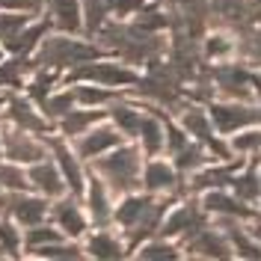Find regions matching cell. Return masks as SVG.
Wrapping results in <instances>:
<instances>
[{
	"label": "cell",
	"mask_w": 261,
	"mask_h": 261,
	"mask_svg": "<svg viewBox=\"0 0 261 261\" xmlns=\"http://www.w3.org/2000/svg\"><path fill=\"white\" fill-rule=\"evenodd\" d=\"M231 50H234V42L228 39L226 33H211L208 39H205V48H202V54H205V60H226V57H231Z\"/></svg>",
	"instance_id": "36"
},
{
	"label": "cell",
	"mask_w": 261,
	"mask_h": 261,
	"mask_svg": "<svg viewBox=\"0 0 261 261\" xmlns=\"http://www.w3.org/2000/svg\"><path fill=\"white\" fill-rule=\"evenodd\" d=\"M30 252H33V255H39V258H81V255H83L77 246L60 244V241H54V244H42V246H33Z\"/></svg>",
	"instance_id": "37"
},
{
	"label": "cell",
	"mask_w": 261,
	"mask_h": 261,
	"mask_svg": "<svg viewBox=\"0 0 261 261\" xmlns=\"http://www.w3.org/2000/svg\"><path fill=\"white\" fill-rule=\"evenodd\" d=\"M208 161V154H205V148H199V146H187L178 148L175 151V166H178L181 172H190V169H199L202 163Z\"/></svg>",
	"instance_id": "38"
},
{
	"label": "cell",
	"mask_w": 261,
	"mask_h": 261,
	"mask_svg": "<svg viewBox=\"0 0 261 261\" xmlns=\"http://www.w3.org/2000/svg\"><path fill=\"white\" fill-rule=\"evenodd\" d=\"M113 125L119 128L122 137H137V130H140V122H143V113L137 110V107H130V104H122V101H116L113 98Z\"/></svg>",
	"instance_id": "26"
},
{
	"label": "cell",
	"mask_w": 261,
	"mask_h": 261,
	"mask_svg": "<svg viewBox=\"0 0 261 261\" xmlns=\"http://www.w3.org/2000/svg\"><path fill=\"white\" fill-rule=\"evenodd\" d=\"M89 211H92V220H95L98 226H107V220H110V205H107V187H104V181L98 178V175H89Z\"/></svg>",
	"instance_id": "25"
},
{
	"label": "cell",
	"mask_w": 261,
	"mask_h": 261,
	"mask_svg": "<svg viewBox=\"0 0 261 261\" xmlns=\"http://www.w3.org/2000/svg\"><path fill=\"white\" fill-rule=\"evenodd\" d=\"M231 148L234 151H241V154H255L258 151V130H246V134H238L234 140H231Z\"/></svg>",
	"instance_id": "44"
},
{
	"label": "cell",
	"mask_w": 261,
	"mask_h": 261,
	"mask_svg": "<svg viewBox=\"0 0 261 261\" xmlns=\"http://www.w3.org/2000/svg\"><path fill=\"white\" fill-rule=\"evenodd\" d=\"M122 143V134L116 125H98V128H89L81 134V140H77V154H81L83 161H92L98 154H104V151H110Z\"/></svg>",
	"instance_id": "9"
},
{
	"label": "cell",
	"mask_w": 261,
	"mask_h": 261,
	"mask_svg": "<svg viewBox=\"0 0 261 261\" xmlns=\"http://www.w3.org/2000/svg\"><path fill=\"white\" fill-rule=\"evenodd\" d=\"M205 226V214L202 208L196 205V202H184L178 211H172L166 220H161V238H178V234H187V238H193L199 228Z\"/></svg>",
	"instance_id": "8"
},
{
	"label": "cell",
	"mask_w": 261,
	"mask_h": 261,
	"mask_svg": "<svg viewBox=\"0 0 261 261\" xmlns=\"http://www.w3.org/2000/svg\"><path fill=\"white\" fill-rule=\"evenodd\" d=\"M6 211L15 217L21 226H36V223H42L45 220V214H48V205L42 202V199H36V196H27L21 193V190H12V196L6 199Z\"/></svg>",
	"instance_id": "10"
},
{
	"label": "cell",
	"mask_w": 261,
	"mask_h": 261,
	"mask_svg": "<svg viewBox=\"0 0 261 261\" xmlns=\"http://www.w3.org/2000/svg\"><path fill=\"white\" fill-rule=\"evenodd\" d=\"M146 6V0H110V15L116 18H125V15H134Z\"/></svg>",
	"instance_id": "45"
},
{
	"label": "cell",
	"mask_w": 261,
	"mask_h": 261,
	"mask_svg": "<svg viewBox=\"0 0 261 261\" xmlns=\"http://www.w3.org/2000/svg\"><path fill=\"white\" fill-rule=\"evenodd\" d=\"M137 137L143 140V151H146L148 158H154V154L163 148V122H161V116H154V113L143 116Z\"/></svg>",
	"instance_id": "23"
},
{
	"label": "cell",
	"mask_w": 261,
	"mask_h": 261,
	"mask_svg": "<svg viewBox=\"0 0 261 261\" xmlns=\"http://www.w3.org/2000/svg\"><path fill=\"white\" fill-rule=\"evenodd\" d=\"M137 71L128 68L122 63H98V60H89V63H81L71 68L68 81L74 83H98V86H134L137 83Z\"/></svg>",
	"instance_id": "3"
},
{
	"label": "cell",
	"mask_w": 261,
	"mask_h": 261,
	"mask_svg": "<svg viewBox=\"0 0 261 261\" xmlns=\"http://www.w3.org/2000/svg\"><path fill=\"white\" fill-rule=\"evenodd\" d=\"M3 104H6V98H0V110H3Z\"/></svg>",
	"instance_id": "47"
},
{
	"label": "cell",
	"mask_w": 261,
	"mask_h": 261,
	"mask_svg": "<svg viewBox=\"0 0 261 261\" xmlns=\"http://www.w3.org/2000/svg\"><path fill=\"white\" fill-rule=\"evenodd\" d=\"M211 113V125L220 134H234V130L241 128H255L258 125V110L255 107H244V104H217L214 101L211 107H208Z\"/></svg>",
	"instance_id": "5"
},
{
	"label": "cell",
	"mask_w": 261,
	"mask_h": 261,
	"mask_svg": "<svg viewBox=\"0 0 261 261\" xmlns=\"http://www.w3.org/2000/svg\"><path fill=\"white\" fill-rule=\"evenodd\" d=\"M181 128H184V134H193L196 140L202 143V146H208V151L211 154H217V161H228V146L226 143H220L217 137H214V128H211V119H208V113L205 110H199V107H181Z\"/></svg>",
	"instance_id": "4"
},
{
	"label": "cell",
	"mask_w": 261,
	"mask_h": 261,
	"mask_svg": "<svg viewBox=\"0 0 261 261\" xmlns=\"http://www.w3.org/2000/svg\"><path fill=\"white\" fill-rule=\"evenodd\" d=\"M214 83L223 95L234 98V101H244V98L252 95V86H255V74L246 71L244 65L238 63H223L220 68H214Z\"/></svg>",
	"instance_id": "6"
},
{
	"label": "cell",
	"mask_w": 261,
	"mask_h": 261,
	"mask_svg": "<svg viewBox=\"0 0 261 261\" xmlns=\"http://www.w3.org/2000/svg\"><path fill=\"white\" fill-rule=\"evenodd\" d=\"M71 95H74V101L83 104V107H98V104H107V101L119 98L110 86H98V83H77V86L71 89Z\"/></svg>",
	"instance_id": "28"
},
{
	"label": "cell",
	"mask_w": 261,
	"mask_h": 261,
	"mask_svg": "<svg viewBox=\"0 0 261 261\" xmlns=\"http://www.w3.org/2000/svg\"><path fill=\"white\" fill-rule=\"evenodd\" d=\"M148 205H151V196H125L122 205L116 208V223H119L122 228H130L137 220H140V214L146 211Z\"/></svg>",
	"instance_id": "29"
},
{
	"label": "cell",
	"mask_w": 261,
	"mask_h": 261,
	"mask_svg": "<svg viewBox=\"0 0 261 261\" xmlns=\"http://www.w3.org/2000/svg\"><path fill=\"white\" fill-rule=\"evenodd\" d=\"M0 63H3V50H0Z\"/></svg>",
	"instance_id": "49"
},
{
	"label": "cell",
	"mask_w": 261,
	"mask_h": 261,
	"mask_svg": "<svg viewBox=\"0 0 261 261\" xmlns=\"http://www.w3.org/2000/svg\"><path fill=\"white\" fill-rule=\"evenodd\" d=\"M50 30V21H36V24H24L15 36H9L6 42H3V48L9 50V54H15V57H27L33 50L39 48V42L45 39V33Z\"/></svg>",
	"instance_id": "13"
},
{
	"label": "cell",
	"mask_w": 261,
	"mask_h": 261,
	"mask_svg": "<svg viewBox=\"0 0 261 261\" xmlns=\"http://www.w3.org/2000/svg\"><path fill=\"white\" fill-rule=\"evenodd\" d=\"M231 184H234V193H238L241 202H249V205H255V202H258V163H255V154L249 158L246 172L234 175Z\"/></svg>",
	"instance_id": "24"
},
{
	"label": "cell",
	"mask_w": 261,
	"mask_h": 261,
	"mask_svg": "<svg viewBox=\"0 0 261 261\" xmlns=\"http://www.w3.org/2000/svg\"><path fill=\"white\" fill-rule=\"evenodd\" d=\"M0 158H3V146H0Z\"/></svg>",
	"instance_id": "50"
},
{
	"label": "cell",
	"mask_w": 261,
	"mask_h": 261,
	"mask_svg": "<svg viewBox=\"0 0 261 261\" xmlns=\"http://www.w3.org/2000/svg\"><path fill=\"white\" fill-rule=\"evenodd\" d=\"M134 27H137V30H146V33L166 30V27H169V15H163L161 9H154V6H143V9L137 12Z\"/></svg>",
	"instance_id": "34"
},
{
	"label": "cell",
	"mask_w": 261,
	"mask_h": 261,
	"mask_svg": "<svg viewBox=\"0 0 261 261\" xmlns=\"http://www.w3.org/2000/svg\"><path fill=\"white\" fill-rule=\"evenodd\" d=\"M140 258H146V261H169V258H178V249L169 244V238H166V241L143 244V249H140Z\"/></svg>",
	"instance_id": "39"
},
{
	"label": "cell",
	"mask_w": 261,
	"mask_h": 261,
	"mask_svg": "<svg viewBox=\"0 0 261 261\" xmlns=\"http://www.w3.org/2000/svg\"><path fill=\"white\" fill-rule=\"evenodd\" d=\"M169 202H172V199H151V205H148L146 211L140 214V220H137V223L128 228L130 249H134V246H140V244L148 238V234H154V231H158V226H161V220H163V214H166V208H169Z\"/></svg>",
	"instance_id": "12"
},
{
	"label": "cell",
	"mask_w": 261,
	"mask_h": 261,
	"mask_svg": "<svg viewBox=\"0 0 261 261\" xmlns=\"http://www.w3.org/2000/svg\"><path fill=\"white\" fill-rule=\"evenodd\" d=\"M95 175L104 178V184L116 190V193H130L140 184V148L134 146H116L107 158L98 154L95 163Z\"/></svg>",
	"instance_id": "2"
},
{
	"label": "cell",
	"mask_w": 261,
	"mask_h": 261,
	"mask_svg": "<svg viewBox=\"0 0 261 261\" xmlns=\"http://www.w3.org/2000/svg\"><path fill=\"white\" fill-rule=\"evenodd\" d=\"M104 119V110H68L65 116H60V130L65 137H81L83 130H89L92 125H98Z\"/></svg>",
	"instance_id": "20"
},
{
	"label": "cell",
	"mask_w": 261,
	"mask_h": 261,
	"mask_svg": "<svg viewBox=\"0 0 261 261\" xmlns=\"http://www.w3.org/2000/svg\"><path fill=\"white\" fill-rule=\"evenodd\" d=\"M0 146L3 154L9 158V163H39L45 158V146L33 140V134L27 130H0Z\"/></svg>",
	"instance_id": "7"
},
{
	"label": "cell",
	"mask_w": 261,
	"mask_h": 261,
	"mask_svg": "<svg viewBox=\"0 0 261 261\" xmlns=\"http://www.w3.org/2000/svg\"><path fill=\"white\" fill-rule=\"evenodd\" d=\"M0 246H3V252L18 255V249H21V238H18V231H15L12 223H0Z\"/></svg>",
	"instance_id": "43"
},
{
	"label": "cell",
	"mask_w": 261,
	"mask_h": 261,
	"mask_svg": "<svg viewBox=\"0 0 261 261\" xmlns=\"http://www.w3.org/2000/svg\"><path fill=\"white\" fill-rule=\"evenodd\" d=\"M60 81V74H57V68H45V65H36V74H33L30 86H27V92L36 104H42L45 98L50 95V86Z\"/></svg>",
	"instance_id": "33"
},
{
	"label": "cell",
	"mask_w": 261,
	"mask_h": 261,
	"mask_svg": "<svg viewBox=\"0 0 261 261\" xmlns=\"http://www.w3.org/2000/svg\"><path fill=\"white\" fill-rule=\"evenodd\" d=\"M45 0H0L3 9H12V12H27V15H36L42 9Z\"/></svg>",
	"instance_id": "46"
},
{
	"label": "cell",
	"mask_w": 261,
	"mask_h": 261,
	"mask_svg": "<svg viewBox=\"0 0 261 261\" xmlns=\"http://www.w3.org/2000/svg\"><path fill=\"white\" fill-rule=\"evenodd\" d=\"M48 148L57 154V163H60V169H63L65 181H68V187H71V193L81 196L83 193V172H81V163H77V158H74V151L65 146L63 140H48Z\"/></svg>",
	"instance_id": "15"
},
{
	"label": "cell",
	"mask_w": 261,
	"mask_h": 261,
	"mask_svg": "<svg viewBox=\"0 0 261 261\" xmlns=\"http://www.w3.org/2000/svg\"><path fill=\"white\" fill-rule=\"evenodd\" d=\"M202 208L208 214H217V217H231V220H249V217H255L252 208H246L241 199H234V196H226L220 193V190H214L202 199Z\"/></svg>",
	"instance_id": "14"
},
{
	"label": "cell",
	"mask_w": 261,
	"mask_h": 261,
	"mask_svg": "<svg viewBox=\"0 0 261 261\" xmlns=\"http://www.w3.org/2000/svg\"><path fill=\"white\" fill-rule=\"evenodd\" d=\"M0 187H6V190H24L27 187V175L18 169L15 163H0Z\"/></svg>",
	"instance_id": "41"
},
{
	"label": "cell",
	"mask_w": 261,
	"mask_h": 261,
	"mask_svg": "<svg viewBox=\"0 0 261 261\" xmlns=\"http://www.w3.org/2000/svg\"><path fill=\"white\" fill-rule=\"evenodd\" d=\"M169 3H181V0H169Z\"/></svg>",
	"instance_id": "51"
},
{
	"label": "cell",
	"mask_w": 261,
	"mask_h": 261,
	"mask_svg": "<svg viewBox=\"0 0 261 261\" xmlns=\"http://www.w3.org/2000/svg\"><path fill=\"white\" fill-rule=\"evenodd\" d=\"M187 252H196V255H205V258H228L231 255V246L211 228H199L193 238H187Z\"/></svg>",
	"instance_id": "16"
},
{
	"label": "cell",
	"mask_w": 261,
	"mask_h": 261,
	"mask_svg": "<svg viewBox=\"0 0 261 261\" xmlns=\"http://www.w3.org/2000/svg\"><path fill=\"white\" fill-rule=\"evenodd\" d=\"M244 166V158H238V161L226 163V166H220V169H205V172H196L193 181H190V190H211V187H226L228 181L234 178V172Z\"/></svg>",
	"instance_id": "19"
},
{
	"label": "cell",
	"mask_w": 261,
	"mask_h": 261,
	"mask_svg": "<svg viewBox=\"0 0 261 261\" xmlns=\"http://www.w3.org/2000/svg\"><path fill=\"white\" fill-rule=\"evenodd\" d=\"M54 241H60V231H54V228H45V226H30L27 231V249L33 246H42V244H54Z\"/></svg>",
	"instance_id": "42"
},
{
	"label": "cell",
	"mask_w": 261,
	"mask_h": 261,
	"mask_svg": "<svg viewBox=\"0 0 261 261\" xmlns=\"http://www.w3.org/2000/svg\"><path fill=\"white\" fill-rule=\"evenodd\" d=\"M48 21H54L65 33H77L83 27L81 0H48Z\"/></svg>",
	"instance_id": "17"
},
{
	"label": "cell",
	"mask_w": 261,
	"mask_h": 261,
	"mask_svg": "<svg viewBox=\"0 0 261 261\" xmlns=\"http://www.w3.org/2000/svg\"><path fill=\"white\" fill-rule=\"evenodd\" d=\"M143 184L148 193H161V190H175L178 193V175L169 163L163 161H151L143 172Z\"/></svg>",
	"instance_id": "18"
},
{
	"label": "cell",
	"mask_w": 261,
	"mask_h": 261,
	"mask_svg": "<svg viewBox=\"0 0 261 261\" xmlns=\"http://www.w3.org/2000/svg\"><path fill=\"white\" fill-rule=\"evenodd\" d=\"M54 220H57V226L63 228L68 238H77L86 228V220H83V214L77 211V205L71 199H63V202L54 205Z\"/></svg>",
	"instance_id": "22"
},
{
	"label": "cell",
	"mask_w": 261,
	"mask_h": 261,
	"mask_svg": "<svg viewBox=\"0 0 261 261\" xmlns=\"http://www.w3.org/2000/svg\"><path fill=\"white\" fill-rule=\"evenodd\" d=\"M6 116L15 122V128L27 130V134H48V128H50L48 122L33 110L30 101H24V98H18V95L6 98Z\"/></svg>",
	"instance_id": "11"
},
{
	"label": "cell",
	"mask_w": 261,
	"mask_h": 261,
	"mask_svg": "<svg viewBox=\"0 0 261 261\" xmlns=\"http://www.w3.org/2000/svg\"><path fill=\"white\" fill-rule=\"evenodd\" d=\"M39 107H42V113L48 116V119H60V116H65L71 107H74V95H71V89L54 92V95H48Z\"/></svg>",
	"instance_id": "35"
},
{
	"label": "cell",
	"mask_w": 261,
	"mask_h": 261,
	"mask_svg": "<svg viewBox=\"0 0 261 261\" xmlns=\"http://www.w3.org/2000/svg\"><path fill=\"white\" fill-rule=\"evenodd\" d=\"M27 181H33L45 196H60L63 193V178L57 172V166L39 161V163H30V172H27Z\"/></svg>",
	"instance_id": "21"
},
{
	"label": "cell",
	"mask_w": 261,
	"mask_h": 261,
	"mask_svg": "<svg viewBox=\"0 0 261 261\" xmlns=\"http://www.w3.org/2000/svg\"><path fill=\"white\" fill-rule=\"evenodd\" d=\"M36 63H33L30 57H12V60H6V63H0V86H12L18 89L21 86V77L33 71Z\"/></svg>",
	"instance_id": "30"
},
{
	"label": "cell",
	"mask_w": 261,
	"mask_h": 261,
	"mask_svg": "<svg viewBox=\"0 0 261 261\" xmlns=\"http://www.w3.org/2000/svg\"><path fill=\"white\" fill-rule=\"evenodd\" d=\"M86 252H89L92 258H122V255H128L125 246L119 244L113 234H107V231L92 234V238L86 241Z\"/></svg>",
	"instance_id": "27"
},
{
	"label": "cell",
	"mask_w": 261,
	"mask_h": 261,
	"mask_svg": "<svg viewBox=\"0 0 261 261\" xmlns=\"http://www.w3.org/2000/svg\"><path fill=\"white\" fill-rule=\"evenodd\" d=\"M0 258H3V246H0Z\"/></svg>",
	"instance_id": "48"
},
{
	"label": "cell",
	"mask_w": 261,
	"mask_h": 261,
	"mask_svg": "<svg viewBox=\"0 0 261 261\" xmlns=\"http://www.w3.org/2000/svg\"><path fill=\"white\" fill-rule=\"evenodd\" d=\"M30 18L33 15H27V12H0V42L15 36L24 24H30Z\"/></svg>",
	"instance_id": "40"
},
{
	"label": "cell",
	"mask_w": 261,
	"mask_h": 261,
	"mask_svg": "<svg viewBox=\"0 0 261 261\" xmlns=\"http://www.w3.org/2000/svg\"><path fill=\"white\" fill-rule=\"evenodd\" d=\"M107 15H110V0H83V27L89 36H95L104 24H107Z\"/></svg>",
	"instance_id": "32"
},
{
	"label": "cell",
	"mask_w": 261,
	"mask_h": 261,
	"mask_svg": "<svg viewBox=\"0 0 261 261\" xmlns=\"http://www.w3.org/2000/svg\"><path fill=\"white\" fill-rule=\"evenodd\" d=\"M223 226H226V238L231 241L228 246H231L238 255H244V258H258V244H255V238H246L244 228L231 223V217H228V220L223 217Z\"/></svg>",
	"instance_id": "31"
},
{
	"label": "cell",
	"mask_w": 261,
	"mask_h": 261,
	"mask_svg": "<svg viewBox=\"0 0 261 261\" xmlns=\"http://www.w3.org/2000/svg\"><path fill=\"white\" fill-rule=\"evenodd\" d=\"M104 50L98 45L81 42V39H68V36H48L39 42V54H36V65H45V68H74L81 63L98 60Z\"/></svg>",
	"instance_id": "1"
}]
</instances>
